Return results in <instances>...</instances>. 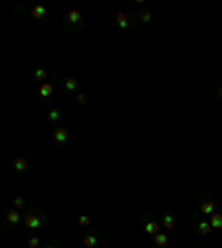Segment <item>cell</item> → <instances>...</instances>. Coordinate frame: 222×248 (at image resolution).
Listing matches in <instances>:
<instances>
[{
    "label": "cell",
    "mask_w": 222,
    "mask_h": 248,
    "mask_svg": "<svg viewBox=\"0 0 222 248\" xmlns=\"http://www.w3.org/2000/svg\"><path fill=\"white\" fill-rule=\"evenodd\" d=\"M76 226L83 228V231H89V228L93 226V224H91V217L85 215V213H83V215H78V217H76Z\"/></svg>",
    "instance_id": "cell-19"
},
{
    "label": "cell",
    "mask_w": 222,
    "mask_h": 248,
    "mask_svg": "<svg viewBox=\"0 0 222 248\" xmlns=\"http://www.w3.org/2000/svg\"><path fill=\"white\" fill-rule=\"evenodd\" d=\"M60 22L69 36H80L85 29V14L80 9H69L60 14Z\"/></svg>",
    "instance_id": "cell-1"
},
{
    "label": "cell",
    "mask_w": 222,
    "mask_h": 248,
    "mask_svg": "<svg viewBox=\"0 0 222 248\" xmlns=\"http://www.w3.org/2000/svg\"><path fill=\"white\" fill-rule=\"evenodd\" d=\"M45 224H47L45 211H40V208H27V211H25V217H22V226H25L29 232L40 231Z\"/></svg>",
    "instance_id": "cell-3"
},
{
    "label": "cell",
    "mask_w": 222,
    "mask_h": 248,
    "mask_svg": "<svg viewBox=\"0 0 222 248\" xmlns=\"http://www.w3.org/2000/svg\"><path fill=\"white\" fill-rule=\"evenodd\" d=\"M100 244H102V231H98V228H89V231H85L83 235V246L85 248H98Z\"/></svg>",
    "instance_id": "cell-9"
},
{
    "label": "cell",
    "mask_w": 222,
    "mask_h": 248,
    "mask_svg": "<svg viewBox=\"0 0 222 248\" xmlns=\"http://www.w3.org/2000/svg\"><path fill=\"white\" fill-rule=\"evenodd\" d=\"M140 226H142V232H145L147 237H155L158 232L162 231L160 226V219H158V215H151V213H145V215L140 217Z\"/></svg>",
    "instance_id": "cell-4"
},
{
    "label": "cell",
    "mask_w": 222,
    "mask_h": 248,
    "mask_svg": "<svg viewBox=\"0 0 222 248\" xmlns=\"http://www.w3.org/2000/svg\"><path fill=\"white\" fill-rule=\"evenodd\" d=\"M53 91H56V82H51V80H49V82H42L40 89H38V98H40V102H45V104L51 102Z\"/></svg>",
    "instance_id": "cell-13"
},
{
    "label": "cell",
    "mask_w": 222,
    "mask_h": 248,
    "mask_svg": "<svg viewBox=\"0 0 222 248\" xmlns=\"http://www.w3.org/2000/svg\"><path fill=\"white\" fill-rule=\"evenodd\" d=\"M216 211H218V202H216V195H213V193H205L200 204H198V208H193V213L200 217H209Z\"/></svg>",
    "instance_id": "cell-5"
},
{
    "label": "cell",
    "mask_w": 222,
    "mask_h": 248,
    "mask_svg": "<svg viewBox=\"0 0 222 248\" xmlns=\"http://www.w3.org/2000/svg\"><path fill=\"white\" fill-rule=\"evenodd\" d=\"M60 89L67 93V95H73V93L80 91V82H78L76 78H69L67 76V78H62V80H60Z\"/></svg>",
    "instance_id": "cell-15"
},
{
    "label": "cell",
    "mask_w": 222,
    "mask_h": 248,
    "mask_svg": "<svg viewBox=\"0 0 222 248\" xmlns=\"http://www.w3.org/2000/svg\"><path fill=\"white\" fill-rule=\"evenodd\" d=\"M27 169H29V160L25 155H14L11 157V170L14 173H27Z\"/></svg>",
    "instance_id": "cell-16"
},
{
    "label": "cell",
    "mask_w": 222,
    "mask_h": 248,
    "mask_svg": "<svg viewBox=\"0 0 222 248\" xmlns=\"http://www.w3.org/2000/svg\"><path fill=\"white\" fill-rule=\"evenodd\" d=\"M27 248H42V239L38 235H34V232H29L27 235Z\"/></svg>",
    "instance_id": "cell-21"
},
{
    "label": "cell",
    "mask_w": 222,
    "mask_h": 248,
    "mask_svg": "<svg viewBox=\"0 0 222 248\" xmlns=\"http://www.w3.org/2000/svg\"><path fill=\"white\" fill-rule=\"evenodd\" d=\"M76 102H78V107H87V104L91 102V95L85 93V91H78L76 93Z\"/></svg>",
    "instance_id": "cell-22"
},
{
    "label": "cell",
    "mask_w": 222,
    "mask_h": 248,
    "mask_svg": "<svg viewBox=\"0 0 222 248\" xmlns=\"http://www.w3.org/2000/svg\"><path fill=\"white\" fill-rule=\"evenodd\" d=\"M151 20H154V14L149 9H142L140 14H136V22H140V25H149Z\"/></svg>",
    "instance_id": "cell-20"
},
{
    "label": "cell",
    "mask_w": 222,
    "mask_h": 248,
    "mask_svg": "<svg viewBox=\"0 0 222 248\" xmlns=\"http://www.w3.org/2000/svg\"><path fill=\"white\" fill-rule=\"evenodd\" d=\"M213 95H216L218 100H222V84L216 82V87H213Z\"/></svg>",
    "instance_id": "cell-25"
},
{
    "label": "cell",
    "mask_w": 222,
    "mask_h": 248,
    "mask_svg": "<svg viewBox=\"0 0 222 248\" xmlns=\"http://www.w3.org/2000/svg\"><path fill=\"white\" fill-rule=\"evenodd\" d=\"M22 211H18V208H9V211H5V215H2V224H5V228H9V231H16L18 226H22Z\"/></svg>",
    "instance_id": "cell-7"
},
{
    "label": "cell",
    "mask_w": 222,
    "mask_h": 248,
    "mask_svg": "<svg viewBox=\"0 0 222 248\" xmlns=\"http://www.w3.org/2000/svg\"><path fill=\"white\" fill-rule=\"evenodd\" d=\"M158 219H160V226L165 232L173 231V228L178 226V213H173V211H162L160 215H158Z\"/></svg>",
    "instance_id": "cell-11"
},
{
    "label": "cell",
    "mask_w": 222,
    "mask_h": 248,
    "mask_svg": "<svg viewBox=\"0 0 222 248\" xmlns=\"http://www.w3.org/2000/svg\"><path fill=\"white\" fill-rule=\"evenodd\" d=\"M189 217H191V224H193V235L196 237H209L213 232V228H211V224H209V219L207 217H200V215H196V213H189Z\"/></svg>",
    "instance_id": "cell-6"
},
{
    "label": "cell",
    "mask_w": 222,
    "mask_h": 248,
    "mask_svg": "<svg viewBox=\"0 0 222 248\" xmlns=\"http://www.w3.org/2000/svg\"><path fill=\"white\" fill-rule=\"evenodd\" d=\"M14 11L18 16H31L36 22H49L53 18V11L49 9V7H45V5H34V7H25V5H16L14 7Z\"/></svg>",
    "instance_id": "cell-2"
},
{
    "label": "cell",
    "mask_w": 222,
    "mask_h": 248,
    "mask_svg": "<svg viewBox=\"0 0 222 248\" xmlns=\"http://www.w3.org/2000/svg\"><path fill=\"white\" fill-rule=\"evenodd\" d=\"M31 76H34V80L36 82H49V71H47L45 67H40V64H36V67L31 69Z\"/></svg>",
    "instance_id": "cell-17"
},
{
    "label": "cell",
    "mask_w": 222,
    "mask_h": 248,
    "mask_svg": "<svg viewBox=\"0 0 222 248\" xmlns=\"http://www.w3.org/2000/svg\"><path fill=\"white\" fill-rule=\"evenodd\" d=\"M42 248H62V244L58 242V239H51V242H45V244H42Z\"/></svg>",
    "instance_id": "cell-24"
},
{
    "label": "cell",
    "mask_w": 222,
    "mask_h": 248,
    "mask_svg": "<svg viewBox=\"0 0 222 248\" xmlns=\"http://www.w3.org/2000/svg\"><path fill=\"white\" fill-rule=\"evenodd\" d=\"M171 246V237H169V232L160 231L155 237L149 239V248H169Z\"/></svg>",
    "instance_id": "cell-14"
},
{
    "label": "cell",
    "mask_w": 222,
    "mask_h": 248,
    "mask_svg": "<svg viewBox=\"0 0 222 248\" xmlns=\"http://www.w3.org/2000/svg\"><path fill=\"white\" fill-rule=\"evenodd\" d=\"M114 22L120 31H129L134 25H138V22H136V16H131L129 11H118L116 18H114Z\"/></svg>",
    "instance_id": "cell-10"
},
{
    "label": "cell",
    "mask_w": 222,
    "mask_h": 248,
    "mask_svg": "<svg viewBox=\"0 0 222 248\" xmlns=\"http://www.w3.org/2000/svg\"><path fill=\"white\" fill-rule=\"evenodd\" d=\"M51 140L56 146H69V142H71V131L67 129V126H53L51 131Z\"/></svg>",
    "instance_id": "cell-8"
},
{
    "label": "cell",
    "mask_w": 222,
    "mask_h": 248,
    "mask_svg": "<svg viewBox=\"0 0 222 248\" xmlns=\"http://www.w3.org/2000/svg\"><path fill=\"white\" fill-rule=\"evenodd\" d=\"M14 208H18V211L27 208V200H25V195H16V197H14Z\"/></svg>",
    "instance_id": "cell-23"
},
{
    "label": "cell",
    "mask_w": 222,
    "mask_h": 248,
    "mask_svg": "<svg viewBox=\"0 0 222 248\" xmlns=\"http://www.w3.org/2000/svg\"><path fill=\"white\" fill-rule=\"evenodd\" d=\"M207 219H209V224H211L213 231H222V208H218L216 213H211Z\"/></svg>",
    "instance_id": "cell-18"
},
{
    "label": "cell",
    "mask_w": 222,
    "mask_h": 248,
    "mask_svg": "<svg viewBox=\"0 0 222 248\" xmlns=\"http://www.w3.org/2000/svg\"><path fill=\"white\" fill-rule=\"evenodd\" d=\"M218 82H220V84H222V73H220V78H218Z\"/></svg>",
    "instance_id": "cell-26"
},
{
    "label": "cell",
    "mask_w": 222,
    "mask_h": 248,
    "mask_svg": "<svg viewBox=\"0 0 222 248\" xmlns=\"http://www.w3.org/2000/svg\"><path fill=\"white\" fill-rule=\"evenodd\" d=\"M45 120L49 124H53V126H60L62 120H65V115H62V111L58 107H53V104H47L45 108Z\"/></svg>",
    "instance_id": "cell-12"
}]
</instances>
